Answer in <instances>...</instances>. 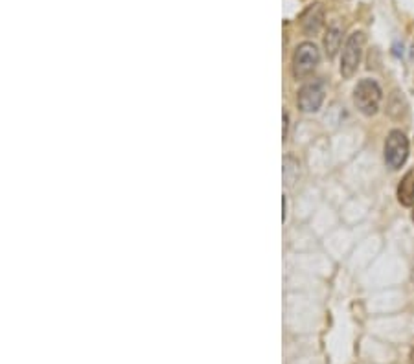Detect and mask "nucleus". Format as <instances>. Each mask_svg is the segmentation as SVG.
<instances>
[{
	"instance_id": "nucleus-1",
	"label": "nucleus",
	"mask_w": 414,
	"mask_h": 364,
	"mask_svg": "<svg viewBox=\"0 0 414 364\" xmlns=\"http://www.w3.org/2000/svg\"><path fill=\"white\" fill-rule=\"evenodd\" d=\"M382 87L374 80H361L354 89V105L365 116H374L382 105Z\"/></svg>"
},
{
	"instance_id": "nucleus-2",
	"label": "nucleus",
	"mask_w": 414,
	"mask_h": 364,
	"mask_svg": "<svg viewBox=\"0 0 414 364\" xmlns=\"http://www.w3.org/2000/svg\"><path fill=\"white\" fill-rule=\"evenodd\" d=\"M365 48V33L354 32L346 41L343 48V57H341V74L343 78H352L357 72V66L363 57Z\"/></svg>"
},
{
	"instance_id": "nucleus-3",
	"label": "nucleus",
	"mask_w": 414,
	"mask_h": 364,
	"mask_svg": "<svg viewBox=\"0 0 414 364\" xmlns=\"http://www.w3.org/2000/svg\"><path fill=\"white\" fill-rule=\"evenodd\" d=\"M409 157V140L403 131L394 129L389 133L385 142V162L391 169H400Z\"/></svg>"
},
{
	"instance_id": "nucleus-4",
	"label": "nucleus",
	"mask_w": 414,
	"mask_h": 364,
	"mask_svg": "<svg viewBox=\"0 0 414 364\" xmlns=\"http://www.w3.org/2000/svg\"><path fill=\"white\" fill-rule=\"evenodd\" d=\"M319 61H321L319 48L313 42H302L293 56V74L297 75L298 80L307 78L309 74H313Z\"/></svg>"
},
{
	"instance_id": "nucleus-5",
	"label": "nucleus",
	"mask_w": 414,
	"mask_h": 364,
	"mask_svg": "<svg viewBox=\"0 0 414 364\" xmlns=\"http://www.w3.org/2000/svg\"><path fill=\"white\" fill-rule=\"evenodd\" d=\"M324 94L326 90L322 81H313V83L304 85L297 98L298 109L302 112H317L324 102Z\"/></svg>"
},
{
	"instance_id": "nucleus-6",
	"label": "nucleus",
	"mask_w": 414,
	"mask_h": 364,
	"mask_svg": "<svg viewBox=\"0 0 414 364\" xmlns=\"http://www.w3.org/2000/svg\"><path fill=\"white\" fill-rule=\"evenodd\" d=\"M398 201L403 206H414V168L405 173L398 186Z\"/></svg>"
},
{
	"instance_id": "nucleus-7",
	"label": "nucleus",
	"mask_w": 414,
	"mask_h": 364,
	"mask_svg": "<svg viewBox=\"0 0 414 364\" xmlns=\"http://www.w3.org/2000/svg\"><path fill=\"white\" fill-rule=\"evenodd\" d=\"M322 20H324V13H322L321 4H315L304 13L302 28L307 33H319V30L322 28Z\"/></svg>"
},
{
	"instance_id": "nucleus-8",
	"label": "nucleus",
	"mask_w": 414,
	"mask_h": 364,
	"mask_svg": "<svg viewBox=\"0 0 414 364\" xmlns=\"http://www.w3.org/2000/svg\"><path fill=\"white\" fill-rule=\"evenodd\" d=\"M339 44H341L339 28H330L328 30V33H326V39H324V47L326 50H328V56L330 57L336 56V51L339 50Z\"/></svg>"
},
{
	"instance_id": "nucleus-9",
	"label": "nucleus",
	"mask_w": 414,
	"mask_h": 364,
	"mask_svg": "<svg viewBox=\"0 0 414 364\" xmlns=\"http://www.w3.org/2000/svg\"><path fill=\"white\" fill-rule=\"evenodd\" d=\"M413 221H414V212H413Z\"/></svg>"
}]
</instances>
